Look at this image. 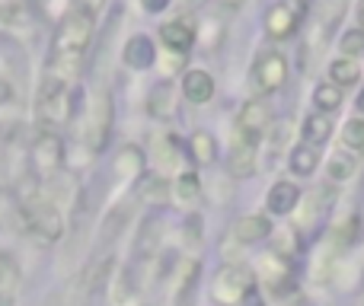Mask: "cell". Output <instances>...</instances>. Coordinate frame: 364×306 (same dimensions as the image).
Masks as SVG:
<instances>
[{"instance_id": "24", "label": "cell", "mask_w": 364, "mask_h": 306, "mask_svg": "<svg viewBox=\"0 0 364 306\" xmlns=\"http://www.w3.org/2000/svg\"><path fill=\"white\" fill-rule=\"evenodd\" d=\"M141 166H144V160H141V151H134V147H125L119 163H115V169H119L122 175H138Z\"/></svg>"}, {"instance_id": "11", "label": "cell", "mask_w": 364, "mask_h": 306, "mask_svg": "<svg viewBox=\"0 0 364 306\" xmlns=\"http://www.w3.org/2000/svg\"><path fill=\"white\" fill-rule=\"evenodd\" d=\"M182 93H186V99L195 102V106L208 102V99L214 96V80H211V74H205V70H188V74L182 77Z\"/></svg>"}, {"instance_id": "23", "label": "cell", "mask_w": 364, "mask_h": 306, "mask_svg": "<svg viewBox=\"0 0 364 306\" xmlns=\"http://www.w3.org/2000/svg\"><path fill=\"white\" fill-rule=\"evenodd\" d=\"M342 144L352 147V151H364V121L361 119L346 121V128H342Z\"/></svg>"}, {"instance_id": "9", "label": "cell", "mask_w": 364, "mask_h": 306, "mask_svg": "<svg viewBox=\"0 0 364 306\" xmlns=\"http://www.w3.org/2000/svg\"><path fill=\"white\" fill-rule=\"evenodd\" d=\"M122 58H125L128 67L147 70L154 61H157V51H154V42H151L147 35H134V38H128L125 51H122Z\"/></svg>"}, {"instance_id": "26", "label": "cell", "mask_w": 364, "mask_h": 306, "mask_svg": "<svg viewBox=\"0 0 364 306\" xmlns=\"http://www.w3.org/2000/svg\"><path fill=\"white\" fill-rule=\"evenodd\" d=\"M198 188H201V182H198V175H195V173H182V175H179L176 192H179L182 201H192L195 195H198Z\"/></svg>"}, {"instance_id": "1", "label": "cell", "mask_w": 364, "mask_h": 306, "mask_svg": "<svg viewBox=\"0 0 364 306\" xmlns=\"http://www.w3.org/2000/svg\"><path fill=\"white\" fill-rule=\"evenodd\" d=\"M19 198H23V217H26V224H29V230H36L42 239L61 236V230H64L61 214H58V207L51 204V201H45L42 195H38V185L32 175L26 185H19Z\"/></svg>"}, {"instance_id": "14", "label": "cell", "mask_w": 364, "mask_h": 306, "mask_svg": "<svg viewBox=\"0 0 364 306\" xmlns=\"http://www.w3.org/2000/svg\"><path fill=\"white\" fill-rule=\"evenodd\" d=\"M288 163H291V173H294V175H310V173H316V163H320V147H314V144H297L294 151H291Z\"/></svg>"}, {"instance_id": "21", "label": "cell", "mask_w": 364, "mask_h": 306, "mask_svg": "<svg viewBox=\"0 0 364 306\" xmlns=\"http://www.w3.org/2000/svg\"><path fill=\"white\" fill-rule=\"evenodd\" d=\"M352 173H355V156L352 153H336L333 160H329V179L333 182H346V179H352Z\"/></svg>"}, {"instance_id": "16", "label": "cell", "mask_w": 364, "mask_h": 306, "mask_svg": "<svg viewBox=\"0 0 364 306\" xmlns=\"http://www.w3.org/2000/svg\"><path fill=\"white\" fill-rule=\"evenodd\" d=\"M329 77H333V83L336 87H352L355 80L361 77V67H358V61L355 58H336L333 64H329Z\"/></svg>"}, {"instance_id": "20", "label": "cell", "mask_w": 364, "mask_h": 306, "mask_svg": "<svg viewBox=\"0 0 364 306\" xmlns=\"http://www.w3.org/2000/svg\"><path fill=\"white\" fill-rule=\"evenodd\" d=\"M188 144H192V153H195L198 163H211L214 153H218V144H214V138L208 131H195Z\"/></svg>"}, {"instance_id": "8", "label": "cell", "mask_w": 364, "mask_h": 306, "mask_svg": "<svg viewBox=\"0 0 364 306\" xmlns=\"http://www.w3.org/2000/svg\"><path fill=\"white\" fill-rule=\"evenodd\" d=\"M227 169H230L233 179H250V175L256 173V144H250V141L237 138L230 160H227Z\"/></svg>"}, {"instance_id": "22", "label": "cell", "mask_w": 364, "mask_h": 306, "mask_svg": "<svg viewBox=\"0 0 364 306\" xmlns=\"http://www.w3.org/2000/svg\"><path fill=\"white\" fill-rule=\"evenodd\" d=\"M170 99H173V89H170V83H160V87L151 93V112L157 115V119H164V115H170V112H173Z\"/></svg>"}, {"instance_id": "25", "label": "cell", "mask_w": 364, "mask_h": 306, "mask_svg": "<svg viewBox=\"0 0 364 306\" xmlns=\"http://www.w3.org/2000/svg\"><path fill=\"white\" fill-rule=\"evenodd\" d=\"M339 48L346 51V58H358V55H364V29H348L346 35H342Z\"/></svg>"}, {"instance_id": "18", "label": "cell", "mask_w": 364, "mask_h": 306, "mask_svg": "<svg viewBox=\"0 0 364 306\" xmlns=\"http://www.w3.org/2000/svg\"><path fill=\"white\" fill-rule=\"evenodd\" d=\"M329 134H333V125H329L326 115H310L307 121H304V144H314L320 147L323 141H329Z\"/></svg>"}, {"instance_id": "19", "label": "cell", "mask_w": 364, "mask_h": 306, "mask_svg": "<svg viewBox=\"0 0 364 306\" xmlns=\"http://www.w3.org/2000/svg\"><path fill=\"white\" fill-rule=\"evenodd\" d=\"M262 275L272 288H278L282 281H288V262H284L282 252H272V256L262 258Z\"/></svg>"}, {"instance_id": "4", "label": "cell", "mask_w": 364, "mask_h": 306, "mask_svg": "<svg viewBox=\"0 0 364 306\" xmlns=\"http://www.w3.org/2000/svg\"><path fill=\"white\" fill-rule=\"evenodd\" d=\"M252 77H256V87L265 89V93H275V89H282L284 80H288V61H284V55H282V51L265 48L262 55L256 58Z\"/></svg>"}, {"instance_id": "3", "label": "cell", "mask_w": 364, "mask_h": 306, "mask_svg": "<svg viewBox=\"0 0 364 306\" xmlns=\"http://www.w3.org/2000/svg\"><path fill=\"white\" fill-rule=\"evenodd\" d=\"M250 275H246L243 268H233V265H227V268L218 271V278H214L211 284V297L218 300L220 306H237L243 300V294L250 290Z\"/></svg>"}, {"instance_id": "32", "label": "cell", "mask_w": 364, "mask_h": 306, "mask_svg": "<svg viewBox=\"0 0 364 306\" xmlns=\"http://www.w3.org/2000/svg\"><path fill=\"white\" fill-rule=\"evenodd\" d=\"M358 109L364 112V89H361V96H358Z\"/></svg>"}, {"instance_id": "29", "label": "cell", "mask_w": 364, "mask_h": 306, "mask_svg": "<svg viewBox=\"0 0 364 306\" xmlns=\"http://www.w3.org/2000/svg\"><path fill=\"white\" fill-rule=\"evenodd\" d=\"M141 4H144L147 13H160V10H166V6H170V0H141Z\"/></svg>"}, {"instance_id": "31", "label": "cell", "mask_w": 364, "mask_h": 306, "mask_svg": "<svg viewBox=\"0 0 364 306\" xmlns=\"http://www.w3.org/2000/svg\"><path fill=\"white\" fill-rule=\"evenodd\" d=\"M358 23L364 26V0H361V6H358Z\"/></svg>"}, {"instance_id": "2", "label": "cell", "mask_w": 364, "mask_h": 306, "mask_svg": "<svg viewBox=\"0 0 364 306\" xmlns=\"http://www.w3.org/2000/svg\"><path fill=\"white\" fill-rule=\"evenodd\" d=\"M93 23L96 16L83 10H70L68 16H61V26H58V35H55V51H70V55H83L93 38Z\"/></svg>"}, {"instance_id": "13", "label": "cell", "mask_w": 364, "mask_h": 306, "mask_svg": "<svg viewBox=\"0 0 364 306\" xmlns=\"http://www.w3.org/2000/svg\"><path fill=\"white\" fill-rule=\"evenodd\" d=\"M301 201V188L294 182H275L269 192V211L272 214H291Z\"/></svg>"}, {"instance_id": "6", "label": "cell", "mask_w": 364, "mask_h": 306, "mask_svg": "<svg viewBox=\"0 0 364 306\" xmlns=\"http://www.w3.org/2000/svg\"><path fill=\"white\" fill-rule=\"evenodd\" d=\"M237 138L250 141V144H259V138L265 134V128H269V109H265V102H246L243 112H240V121H237Z\"/></svg>"}, {"instance_id": "30", "label": "cell", "mask_w": 364, "mask_h": 306, "mask_svg": "<svg viewBox=\"0 0 364 306\" xmlns=\"http://www.w3.org/2000/svg\"><path fill=\"white\" fill-rule=\"evenodd\" d=\"M243 303H246V306H262V300H259V290H256V288L246 290V294H243Z\"/></svg>"}, {"instance_id": "27", "label": "cell", "mask_w": 364, "mask_h": 306, "mask_svg": "<svg viewBox=\"0 0 364 306\" xmlns=\"http://www.w3.org/2000/svg\"><path fill=\"white\" fill-rule=\"evenodd\" d=\"M141 198H147V201H164V198H166V182L157 179L154 185L141 188Z\"/></svg>"}, {"instance_id": "15", "label": "cell", "mask_w": 364, "mask_h": 306, "mask_svg": "<svg viewBox=\"0 0 364 306\" xmlns=\"http://www.w3.org/2000/svg\"><path fill=\"white\" fill-rule=\"evenodd\" d=\"M269 233H272V224L265 217H243L233 226V236H237L240 243H259V239H265Z\"/></svg>"}, {"instance_id": "33", "label": "cell", "mask_w": 364, "mask_h": 306, "mask_svg": "<svg viewBox=\"0 0 364 306\" xmlns=\"http://www.w3.org/2000/svg\"><path fill=\"white\" fill-rule=\"evenodd\" d=\"M227 4H237V0H227Z\"/></svg>"}, {"instance_id": "12", "label": "cell", "mask_w": 364, "mask_h": 306, "mask_svg": "<svg viewBox=\"0 0 364 306\" xmlns=\"http://www.w3.org/2000/svg\"><path fill=\"white\" fill-rule=\"evenodd\" d=\"M80 64H83V55L55 51V55H51V61H48L45 77H51V80H58V83H68V80H74V77L80 74Z\"/></svg>"}, {"instance_id": "28", "label": "cell", "mask_w": 364, "mask_h": 306, "mask_svg": "<svg viewBox=\"0 0 364 306\" xmlns=\"http://www.w3.org/2000/svg\"><path fill=\"white\" fill-rule=\"evenodd\" d=\"M74 6L83 10V13H90V16H96V13L106 6V0H74Z\"/></svg>"}, {"instance_id": "10", "label": "cell", "mask_w": 364, "mask_h": 306, "mask_svg": "<svg viewBox=\"0 0 364 306\" xmlns=\"http://www.w3.org/2000/svg\"><path fill=\"white\" fill-rule=\"evenodd\" d=\"M160 38H164V45L170 51L188 55V48H192V42H195V32H192V26H188L186 19H173V23L160 26Z\"/></svg>"}, {"instance_id": "17", "label": "cell", "mask_w": 364, "mask_h": 306, "mask_svg": "<svg viewBox=\"0 0 364 306\" xmlns=\"http://www.w3.org/2000/svg\"><path fill=\"white\" fill-rule=\"evenodd\" d=\"M314 106L320 109V115L336 112V109L342 106V87H336V83H320V87L314 89Z\"/></svg>"}, {"instance_id": "5", "label": "cell", "mask_w": 364, "mask_h": 306, "mask_svg": "<svg viewBox=\"0 0 364 306\" xmlns=\"http://www.w3.org/2000/svg\"><path fill=\"white\" fill-rule=\"evenodd\" d=\"M61 166H64V147L58 141V134H42L36 141V147H32V169H36V175L51 179V175H58Z\"/></svg>"}, {"instance_id": "7", "label": "cell", "mask_w": 364, "mask_h": 306, "mask_svg": "<svg viewBox=\"0 0 364 306\" xmlns=\"http://www.w3.org/2000/svg\"><path fill=\"white\" fill-rule=\"evenodd\" d=\"M297 23H301V13L291 4H275L265 13V32H269L272 38H288L291 32L297 29Z\"/></svg>"}]
</instances>
